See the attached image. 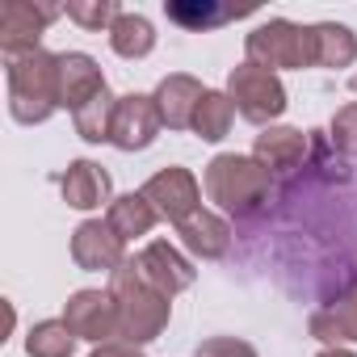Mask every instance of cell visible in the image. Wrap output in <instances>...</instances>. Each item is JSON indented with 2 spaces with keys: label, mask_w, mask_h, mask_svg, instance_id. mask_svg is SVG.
Returning <instances> with one entry per match:
<instances>
[{
  "label": "cell",
  "mask_w": 357,
  "mask_h": 357,
  "mask_svg": "<svg viewBox=\"0 0 357 357\" xmlns=\"http://www.w3.org/2000/svg\"><path fill=\"white\" fill-rule=\"evenodd\" d=\"M59 190H63V202L76 206V211H97L101 202H109V172L93 160H76L68 164V172L59 176Z\"/></svg>",
  "instance_id": "15"
},
{
  "label": "cell",
  "mask_w": 357,
  "mask_h": 357,
  "mask_svg": "<svg viewBox=\"0 0 357 357\" xmlns=\"http://www.w3.org/2000/svg\"><path fill=\"white\" fill-rule=\"evenodd\" d=\"M93 357H143L139 344H122V340H109V344H97Z\"/></svg>",
  "instance_id": "28"
},
{
  "label": "cell",
  "mask_w": 357,
  "mask_h": 357,
  "mask_svg": "<svg viewBox=\"0 0 357 357\" xmlns=\"http://www.w3.org/2000/svg\"><path fill=\"white\" fill-rule=\"evenodd\" d=\"M164 118L155 109V97H143V93H126L118 97V109H114V130H109V143L118 151H143L155 143Z\"/></svg>",
  "instance_id": "9"
},
{
  "label": "cell",
  "mask_w": 357,
  "mask_h": 357,
  "mask_svg": "<svg viewBox=\"0 0 357 357\" xmlns=\"http://www.w3.org/2000/svg\"><path fill=\"white\" fill-rule=\"evenodd\" d=\"M311 34H315V68H349L357 59V38L349 26L319 22L311 26Z\"/></svg>",
  "instance_id": "20"
},
{
  "label": "cell",
  "mask_w": 357,
  "mask_h": 357,
  "mask_svg": "<svg viewBox=\"0 0 357 357\" xmlns=\"http://www.w3.org/2000/svg\"><path fill=\"white\" fill-rule=\"evenodd\" d=\"M248 63L278 72V68H315V34L311 26L294 22H265L248 34Z\"/></svg>",
  "instance_id": "4"
},
{
  "label": "cell",
  "mask_w": 357,
  "mask_h": 357,
  "mask_svg": "<svg viewBox=\"0 0 357 357\" xmlns=\"http://www.w3.org/2000/svg\"><path fill=\"white\" fill-rule=\"evenodd\" d=\"M353 89H357V80H353Z\"/></svg>",
  "instance_id": "30"
},
{
  "label": "cell",
  "mask_w": 357,
  "mask_h": 357,
  "mask_svg": "<svg viewBox=\"0 0 357 357\" xmlns=\"http://www.w3.org/2000/svg\"><path fill=\"white\" fill-rule=\"evenodd\" d=\"M231 118H236L231 97H227V93H211V89H206V97H202V105H198V114H194V130H198V139L219 143V139L231 130Z\"/></svg>",
  "instance_id": "23"
},
{
  "label": "cell",
  "mask_w": 357,
  "mask_h": 357,
  "mask_svg": "<svg viewBox=\"0 0 357 357\" xmlns=\"http://www.w3.org/2000/svg\"><path fill=\"white\" fill-rule=\"evenodd\" d=\"M303 155H307V135L294 126H269L265 135H257V147H252V160L265 172H290L303 164Z\"/></svg>",
  "instance_id": "16"
},
{
  "label": "cell",
  "mask_w": 357,
  "mask_h": 357,
  "mask_svg": "<svg viewBox=\"0 0 357 357\" xmlns=\"http://www.w3.org/2000/svg\"><path fill=\"white\" fill-rule=\"evenodd\" d=\"M63 324L76 332V340H93V344H109L118 340V303L105 290H76L68 298Z\"/></svg>",
  "instance_id": "8"
},
{
  "label": "cell",
  "mask_w": 357,
  "mask_h": 357,
  "mask_svg": "<svg viewBox=\"0 0 357 357\" xmlns=\"http://www.w3.org/2000/svg\"><path fill=\"white\" fill-rule=\"evenodd\" d=\"M63 13H68L76 26H84V30H109L122 9L114 5V0H68Z\"/></svg>",
  "instance_id": "25"
},
{
  "label": "cell",
  "mask_w": 357,
  "mask_h": 357,
  "mask_svg": "<svg viewBox=\"0 0 357 357\" xmlns=\"http://www.w3.org/2000/svg\"><path fill=\"white\" fill-rule=\"evenodd\" d=\"M176 236H181V244H185L194 257H202V261H219V257H227V248H231V227H227L219 215L202 211V206H198L190 219L176 223Z\"/></svg>",
  "instance_id": "14"
},
{
  "label": "cell",
  "mask_w": 357,
  "mask_h": 357,
  "mask_svg": "<svg viewBox=\"0 0 357 357\" xmlns=\"http://www.w3.org/2000/svg\"><path fill=\"white\" fill-rule=\"evenodd\" d=\"M114 109H118V97H109V89H105V93H97L89 105H80V109L72 114L76 135H80L84 143H109V130H114Z\"/></svg>",
  "instance_id": "22"
},
{
  "label": "cell",
  "mask_w": 357,
  "mask_h": 357,
  "mask_svg": "<svg viewBox=\"0 0 357 357\" xmlns=\"http://www.w3.org/2000/svg\"><path fill=\"white\" fill-rule=\"evenodd\" d=\"M315 357H357V353H349V349H324V353H315Z\"/></svg>",
  "instance_id": "29"
},
{
  "label": "cell",
  "mask_w": 357,
  "mask_h": 357,
  "mask_svg": "<svg viewBox=\"0 0 357 357\" xmlns=\"http://www.w3.org/2000/svg\"><path fill=\"white\" fill-rule=\"evenodd\" d=\"M72 261H76L80 269H89V273H101V269L114 273L118 265H126V240H122L109 223L89 219V223H80L76 236H72Z\"/></svg>",
  "instance_id": "10"
},
{
  "label": "cell",
  "mask_w": 357,
  "mask_h": 357,
  "mask_svg": "<svg viewBox=\"0 0 357 357\" xmlns=\"http://www.w3.org/2000/svg\"><path fill=\"white\" fill-rule=\"evenodd\" d=\"M227 97H231L236 114L248 118V122H257V126L282 118V109H286V89H282L278 72H265V68H257V63L231 68V76H227Z\"/></svg>",
  "instance_id": "5"
},
{
  "label": "cell",
  "mask_w": 357,
  "mask_h": 357,
  "mask_svg": "<svg viewBox=\"0 0 357 357\" xmlns=\"http://www.w3.org/2000/svg\"><path fill=\"white\" fill-rule=\"evenodd\" d=\"M135 265H139V273L164 294V298H172V294H181V290H190L194 286V278H198V269L176 252L168 240H151L139 257H135Z\"/></svg>",
  "instance_id": "11"
},
{
  "label": "cell",
  "mask_w": 357,
  "mask_h": 357,
  "mask_svg": "<svg viewBox=\"0 0 357 357\" xmlns=\"http://www.w3.org/2000/svg\"><path fill=\"white\" fill-rule=\"evenodd\" d=\"M147 202H151V211L160 215V219H168V223H181V219H190L198 206H202V185L194 181V172L190 168H160L151 181L139 190Z\"/></svg>",
  "instance_id": "7"
},
{
  "label": "cell",
  "mask_w": 357,
  "mask_h": 357,
  "mask_svg": "<svg viewBox=\"0 0 357 357\" xmlns=\"http://www.w3.org/2000/svg\"><path fill=\"white\" fill-rule=\"evenodd\" d=\"M109 47L122 59H143L155 47V30L143 13H118V22L109 26Z\"/></svg>",
  "instance_id": "21"
},
{
  "label": "cell",
  "mask_w": 357,
  "mask_h": 357,
  "mask_svg": "<svg viewBox=\"0 0 357 357\" xmlns=\"http://www.w3.org/2000/svg\"><path fill=\"white\" fill-rule=\"evenodd\" d=\"M97 93H105V76H101L97 59H93V55H80V51L59 55V105L76 114V109L89 105Z\"/></svg>",
  "instance_id": "12"
},
{
  "label": "cell",
  "mask_w": 357,
  "mask_h": 357,
  "mask_svg": "<svg viewBox=\"0 0 357 357\" xmlns=\"http://www.w3.org/2000/svg\"><path fill=\"white\" fill-rule=\"evenodd\" d=\"M332 143H336L340 151L357 155V101L336 109V118H332Z\"/></svg>",
  "instance_id": "26"
},
{
  "label": "cell",
  "mask_w": 357,
  "mask_h": 357,
  "mask_svg": "<svg viewBox=\"0 0 357 357\" xmlns=\"http://www.w3.org/2000/svg\"><path fill=\"white\" fill-rule=\"evenodd\" d=\"M198 357H257V349L248 340H236V336H215V340L198 344Z\"/></svg>",
  "instance_id": "27"
},
{
  "label": "cell",
  "mask_w": 357,
  "mask_h": 357,
  "mask_svg": "<svg viewBox=\"0 0 357 357\" xmlns=\"http://www.w3.org/2000/svg\"><path fill=\"white\" fill-rule=\"evenodd\" d=\"M202 97H206V89H202L194 76L176 72V76H164V80H160V89H155V109H160V118H164L168 130H185V126H194V114H198Z\"/></svg>",
  "instance_id": "13"
},
{
  "label": "cell",
  "mask_w": 357,
  "mask_h": 357,
  "mask_svg": "<svg viewBox=\"0 0 357 357\" xmlns=\"http://www.w3.org/2000/svg\"><path fill=\"white\" fill-rule=\"evenodd\" d=\"M59 109V55L30 51L9 59V114L26 126L47 122Z\"/></svg>",
  "instance_id": "2"
},
{
  "label": "cell",
  "mask_w": 357,
  "mask_h": 357,
  "mask_svg": "<svg viewBox=\"0 0 357 357\" xmlns=\"http://www.w3.org/2000/svg\"><path fill=\"white\" fill-rule=\"evenodd\" d=\"M72 349H76V332L63 319H43L26 336V353L30 357H72Z\"/></svg>",
  "instance_id": "24"
},
{
  "label": "cell",
  "mask_w": 357,
  "mask_h": 357,
  "mask_svg": "<svg viewBox=\"0 0 357 357\" xmlns=\"http://www.w3.org/2000/svg\"><path fill=\"white\" fill-rule=\"evenodd\" d=\"M206 198L223 211V215H252L261 202H269V172L252 160V155H236L223 151L206 164Z\"/></svg>",
  "instance_id": "3"
},
{
  "label": "cell",
  "mask_w": 357,
  "mask_h": 357,
  "mask_svg": "<svg viewBox=\"0 0 357 357\" xmlns=\"http://www.w3.org/2000/svg\"><path fill=\"white\" fill-rule=\"evenodd\" d=\"M155 211H151V202L143 198V194H122V198H114L109 202V215H105V223L122 236V240H139V236H147L151 227H155Z\"/></svg>",
  "instance_id": "18"
},
{
  "label": "cell",
  "mask_w": 357,
  "mask_h": 357,
  "mask_svg": "<svg viewBox=\"0 0 357 357\" xmlns=\"http://www.w3.org/2000/svg\"><path fill=\"white\" fill-rule=\"evenodd\" d=\"M168 9V22L176 26H185V30H215L223 22H236L244 17L248 9H231V5H215V0H172Z\"/></svg>",
  "instance_id": "19"
},
{
  "label": "cell",
  "mask_w": 357,
  "mask_h": 357,
  "mask_svg": "<svg viewBox=\"0 0 357 357\" xmlns=\"http://www.w3.org/2000/svg\"><path fill=\"white\" fill-rule=\"evenodd\" d=\"M63 9L55 5H34V0H5L0 5V51L9 59L17 55H30V51H43L38 38L47 30V22H55Z\"/></svg>",
  "instance_id": "6"
},
{
  "label": "cell",
  "mask_w": 357,
  "mask_h": 357,
  "mask_svg": "<svg viewBox=\"0 0 357 357\" xmlns=\"http://www.w3.org/2000/svg\"><path fill=\"white\" fill-rule=\"evenodd\" d=\"M311 336L324 340L328 349H340L344 340H357V290L344 294L340 303L315 311V315H311Z\"/></svg>",
  "instance_id": "17"
},
{
  "label": "cell",
  "mask_w": 357,
  "mask_h": 357,
  "mask_svg": "<svg viewBox=\"0 0 357 357\" xmlns=\"http://www.w3.org/2000/svg\"><path fill=\"white\" fill-rule=\"evenodd\" d=\"M109 294L118 303V340L122 344H147L168 328V298L139 273L135 257L109 273Z\"/></svg>",
  "instance_id": "1"
}]
</instances>
